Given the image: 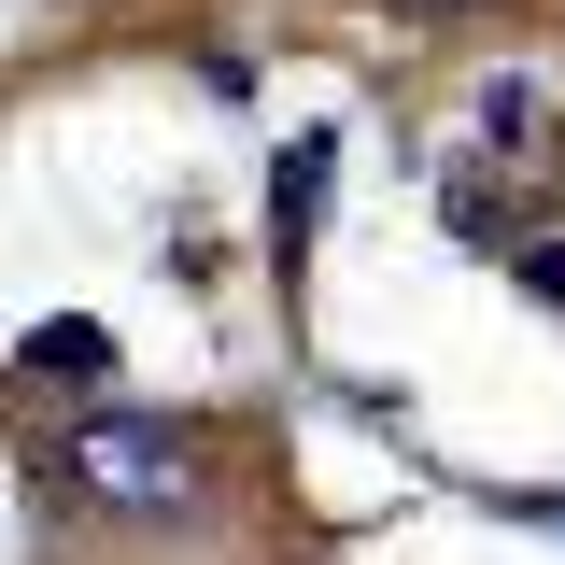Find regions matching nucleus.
<instances>
[{"instance_id": "obj_2", "label": "nucleus", "mask_w": 565, "mask_h": 565, "mask_svg": "<svg viewBox=\"0 0 565 565\" xmlns=\"http://www.w3.org/2000/svg\"><path fill=\"white\" fill-rule=\"evenodd\" d=\"M14 367H29V382H71V396H99V382H114V326H85V311H43V326L14 340Z\"/></svg>"}, {"instance_id": "obj_1", "label": "nucleus", "mask_w": 565, "mask_h": 565, "mask_svg": "<svg viewBox=\"0 0 565 565\" xmlns=\"http://www.w3.org/2000/svg\"><path fill=\"white\" fill-rule=\"evenodd\" d=\"M57 481L85 509H128V523H170V509H199V438L156 411H85L57 438Z\"/></svg>"}]
</instances>
